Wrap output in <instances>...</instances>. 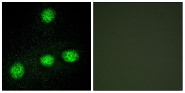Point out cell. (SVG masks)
<instances>
[{"mask_svg": "<svg viewBox=\"0 0 185 93\" xmlns=\"http://www.w3.org/2000/svg\"><path fill=\"white\" fill-rule=\"evenodd\" d=\"M9 72L11 76L13 78L19 79L22 78L24 75V66L20 63H15L10 67Z\"/></svg>", "mask_w": 185, "mask_h": 93, "instance_id": "1", "label": "cell"}, {"mask_svg": "<svg viewBox=\"0 0 185 93\" xmlns=\"http://www.w3.org/2000/svg\"><path fill=\"white\" fill-rule=\"evenodd\" d=\"M39 60L40 63L42 65L46 67H50L54 64L55 59L52 55L46 54L41 57Z\"/></svg>", "mask_w": 185, "mask_h": 93, "instance_id": "4", "label": "cell"}, {"mask_svg": "<svg viewBox=\"0 0 185 93\" xmlns=\"http://www.w3.org/2000/svg\"><path fill=\"white\" fill-rule=\"evenodd\" d=\"M56 12L53 9L47 8L42 12L41 16L43 21L46 23L50 22L55 17Z\"/></svg>", "mask_w": 185, "mask_h": 93, "instance_id": "3", "label": "cell"}, {"mask_svg": "<svg viewBox=\"0 0 185 93\" xmlns=\"http://www.w3.org/2000/svg\"><path fill=\"white\" fill-rule=\"evenodd\" d=\"M62 57L66 62H73L79 59V55L77 51L71 50L63 52L62 54Z\"/></svg>", "mask_w": 185, "mask_h": 93, "instance_id": "2", "label": "cell"}]
</instances>
